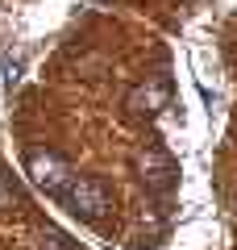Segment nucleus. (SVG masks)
Masks as SVG:
<instances>
[{
  "mask_svg": "<svg viewBox=\"0 0 237 250\" xmlns=\"http://www.w3.org/2000/svg\"><path fill=\"white\" fill-rule=\"evenodd\" d=\"M59 200H62L75 217H100V213L108 208V188L96 184V179H79V175H75Z\"/></svg>",
  "mask_w": 237,
  "mask_h": 250,
  "instance_id": "nucleus-2",
  "label": "nucleus"
},
{
  "mask_svg": "<svg viewBox=\"0 0 237 250\" xmlns=\"http://www.w3.org/2000/svg\"><path fill=\"white\" fill-rule=\"evenodd\" d=\"M25 171H29V179L42 188L46 196H54V200H59L62 192H67V184L75 179L71 163L59 159L54 150H42V146H29V150H25Z\"/></svg>",
  "mask_w": 237,
  "mask_h": 250,
  "instance_id": "nucleus-1",
  "label": "nucleus"
}]
</instances>
